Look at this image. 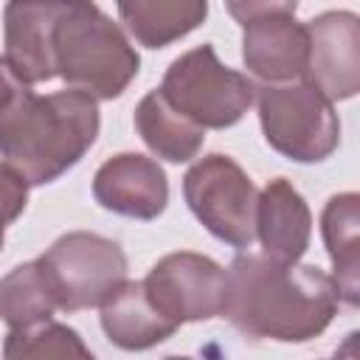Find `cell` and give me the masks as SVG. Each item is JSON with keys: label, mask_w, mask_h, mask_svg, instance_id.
Returning a JSON list of instances; mask_svg holds the SVG:
<instances>
[{"label": "cell", "mask_w": 360, "mask_h": 360, "mask_svg": "<svg viewBox=\"0 0 360 360\" xmlns=\"http://www.w3.org/2000/svg\"><path fill=\"white\" fill-rule=\"evenodd\" d=\"M307 73L329 101L352 98L360 87V22L352 11H326L307 25Z\"/></svg>", "instance_id": "obj_10"}, {"label": "cell", "mask_w": 360, "mask_h": 360, "mask_svg": "<svg viewBox=\"0 0 360 360\" xmlns=\"http://www.w3.org/2000/svg\"><path fill=\"white\" fill-rule=\"evenodd\" d=\"M104 335L127 352H143L177 332V323L166 318L143 290V281H124L101 304Z\"/></svg>", "instance_id": "obj_14"}, {"label": "cell", "mask_w": 360, "mask_h": 360, "mask_svg": "<svg viewBox=\"0 0 360 360\" xmlns=\"http://www.w3.org/2000/svg\"><path fill=\"white\" fill-rule=\"evenodd\" d=\"M228 11L242 25V59L250 73L267 84L304 79L307 28L295 22V3L242 0L228 3Z\"/></svg>", "instance_id": "obj_8"}, {"label": "cell", "mask_w": 360, "mask_h": 360, "mask_svg": "<svg viewBox=\"0 0 360 360\" xmlns=\"http://www.w3.org/2000/svg\"><path fill=\"white\" fill-rule=\"evenodd\" d=\"M309 231L312 217L304 197L290 180H270L256 205V236L264 248L262 256L281 264H295L309 245Z\"/></svg>", "instance_id": "obj_13"}, {"label": "cell", "mask_w": 360, "mask_h": 360, "mask_svg": "<svg viewBox=\"0 0 360 360\" xmlns=\"http://www.w3.org/2000/svg\"><path fill=\"white\" fill-rule=\"evenodd\" d=\"M39 264L53 290L56 309L65 312L101 307L127 281L124 250L112 239L87 231L59 236L39 256Z\"/></svg>", "instance_id": "obj_6"}, {"label": "cell", "mask_w": 360, "mask_h": 360, "mask_svg": "<svg viewBox=\"0 0 360 360\" xmlns=\"http://www.w3.org/2000/svg\"><path fill=\"white\" fill-rule=\"evenodd\" d=\"M158 90L200 129H225L236 124L256 98L253 82L225 68L208 42L177 56Z\"/></svg>", "instance_id": "obj_4"}, {"label": "cell", "mask_w": 360, "mask_h": 360, "mask_svg": "<svg viewBox=\"0 0 360 360\" xmlns=\"http://www.w3.org/2000/svg\"><path fill=\"white\" fill-rule=\"evenodd\" d=\"M135 129L143 138V143L169 163H186L191 160L202 141L205 129L191 124L186 115H180L160 90L146 93L135 107Z\"/></svg>", "instance_id": "obj_16"}, {"label": "cell", "mask_w": 360, "mask_h": 360, "mask_svg": "<svg viewBox=\"0 0 360 360\" xmlns=\"http://www.w3.org/2000/svg\"><path fill=\"white\" fill-rule=\"evenodd\" d=\"M225 284L228 276L214 259L188 250L163 256L143 278L152 304L177 326L222 315Z\"/></svg>", "instance_id": "obj_9"}, {"label": "cell", "mask_w": 360, "mask_h": 360, "mask_svg": "<svg viewBox=\"0 0 360 360\" xmlns=\"http://www.w3.org/2000/svg\"><path fill=\"white\" fill-rule=\"evenodd\" d=\"M56 76L70 90L96 98H115L138 76V53L96 3H62L53 28Z\"/></svg>", "instance_id": "obj_3"}, {"label": "cell", "mask_w": 360, "mask_h": 360, "mask_svg": "<svg viewBox=\"0 0 360 360\" xmlns=\"http://www.w3.org/2000/svg\"><path fill=\"white\" fill-rule=\"evenodd\" d=\"M0 248H3V225H0Z\"/></svg>", "instance_id": "obj_23"}, {"label": "cell", "mask_w": 360, "mask_h": 360, "mask_svg": "<svg viewBox=\"0 0 360 360\" xmlns=\"http://www.w3.org/2000/svg\"><path fill=\"white\" fill-rule=\"evenodd\" d=\"M256 90L264 138L278 155L298 163H318L338 149V112L332 101L307 79L264 84Z\"/></svg>", "instance_id": "obj_5"}, {"label": "cell", "mask_w": 360, "mask_h": 360, "mask_svg": "<svg viewBox=\"0 0 360 360\" xmlns=\"http://www.w3.org/2000/svg\"><path fill=\"white\" fill-rule=\"evenodd\" d=\"M222 315L253 340L304 343L318 338L338 312V287L315 264H281L242 253L225 270Z\"/></svg>", "instance_id": "obj_1"}, {"label": "cell", "mask_w": 360, "mask_h": 360, "mask_svg": "<svg viewBox=\"0 0 360 360\" xmlns=\"http://www.w3.org/2000/svg\"><path fill=\"white\" fill-rule=\"evenodd\" d=\"M166 360H191V357H166Z\"/></svg>", "instance_id": "obj_22"}, {"label": "cell", "mask_w": 360, "mask_h": 360, "mask_svg": "<svg viewBox=\"0 0 360 360\" xmlns=\"http://www.w3.org/2000/svg\"><path fill=\"white\" fill-rule=\"evenodd\" d=\"M3 360H96L82 335L65 323L42 321L11 329L3 343Z\"/></svg>", "instance_id": "obj_19"}, {"label": "cell", "mask_w": 360, "mask_h": 360, "mask_svg": "<svg viewBox=\"0 0 360 360\" xmlns=\"http://www.w3.org/2000/svg\"><path fill=\"white\" fill-rule=\"evenodd\" d=\"M93 197L101 208L112 214L132 219H155L169 202L166 172L158 166V160L146 155L121 152L101 163V169L96 172Z\"/></svg>", "instance_id": "obj_11"}, {"label": "cell", "mask_w": 360, "mask_h": 360, "mask_svg": "<svg viewBox=\"0 0 360 360\" xmlns=\"http://www.w3.org/2000/svg\"><path fill=\"white\" fill-rule=\"evenodd\" d=\"M321 233L326 242V253L335 267V287L338 295L357 307L360 301V197L354 191L335 194L321 217Z\"/></svg>", "instance_id": "obj_15"}, {"label": "cell", "mask_w": 360, "mask_h": 360, "mask_svg": "<svg viewBox=\"0 0 360 360\" xmlns=\"http://www.w3.org/2000/svg\"><path fill=\"white\" fill-rule=\"evenodd\" d=\"M183 197L191 214L222 242L248 248L256 239L259 191L245 169L228 155L197 160L183 177Z\"/></svg>", "instance_id": "obj_7"}, {"label": "cell", "mask_w": 360, "mask_h": 360, "mask_svg": "<svg viewBox=\"0 0 360 360\" xmlns=\"http://www.w3.org/2000/svg\"><path fill=\"white\" fill-rule=\"evenodd\" d=\"M98 107L79 90L37 96L11 76L0 84V155L28 186L53 183L93 146Z\"/></svg>", "instance_id": "obj_2"}, {"label": "cell", "mask_w": 360, "mask_h": 360, "mask_svg": "<svg viewBox=\"0 0 360 360\" xmlns=\"http://www.w3.org/2000/svg\"><path fill=\"white\" fill-rule=\"evenodd\" d=\"M53 309L56 298L39 259L17 264L8 276L0 278V321H6L11 329L51 321Z\"/></svg>", "instance_id": "obj_18"}, {"label": "cell", "mask_w": 360, "mask_h": 360, "mask_svg": "<svg viewBox=\"0 0 360 360\" xmlns=\"http://www.w3.org/2000/svg\"><path fill=\"white\" fill-rule=\"evenodd\" d=\"M28 202V180L8 166L6 160H0V225L14 222Z\"/></svg>", "instance_id": "obj_20"}, {"label": "cell", "mask_w": 360, "mask_h": 360, "mask_svg": "<svg viewBox=\"0 0 360 360\" xmlns=\"http://www.w3.org/2000/svg\"><path fill=\"white\" fill-rule=\"evenodd\" d=\"M62 3H8L6 22V62L25 82H48L56 76L53 28Z\"/></svg>", "instance_id": "obj_12"}, {"label": "cell", "mask_w": 360, "mask_h": 360, "mask_svg": "<svg viewBox=\"0 0 360 360\" xmlns=\"http://www.w3.org/2000/svg\"><path fill=\"white\" fill-rule=\"evenodd\" d=\"M335 360H354V352H349V357H340V354H335Z\"/></svg>", "instance_id": "obj_21"}, {"label": "cell", "mask_w": 360, "mask_h": 360, "mask_svg": "<svg viewBox=\"0 0 360 360\" xmlns=\"http://www.w3.org/2000/svg\"><path fill=\"white\" fill-rule=\"evenodd\" d=\"M208 14L197 0H127L118 3V17L127 31L146 48H166L169 42L194 31Z\"/></svg>", "instance_id": "obj_17"}]
</instances>
